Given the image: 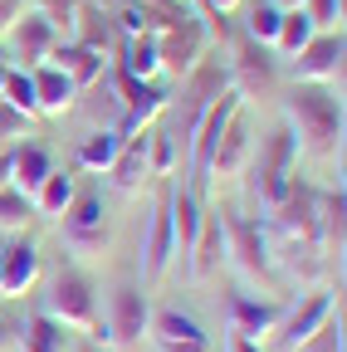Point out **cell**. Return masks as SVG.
Instances as JSON below:
<instances>
[{
  "label": "cell",
  "mask_w": 347,
  "mask_h": 352,
  "mask_svg": "<svg viewBox=\"0 0 347 352\" xmlns=\"http://www.w3.org/2000/svg\"><path fill=\"white\" fill-rule=\"evenodd\" d=\"M284 113H289V132L298 152L323 157V162L342 152V98L328 94L323 83H293L284 98Z\"/></svg>",
  "instance_id": "1"
},
{
  "label": "cell",
  "mask_w": 347,
  "mask_h": 352,
  "mask_svg": "<svg viewBox=\"0 0 347 352\" xmlns=\"http://www.w3.org/2000/svg\"><path fill=\"white\" fill-rule=\"evenodd\" d=\"M221 230H225V259L254 284H265L269 294H279V274H274V259H269V230L249 215H230L221 210Z\"/></svg>",
  "instance_id": "2"
},
{
  "label": "cell",
  "mask_w": 347,
  "mask_h": 352,
  "mask_svg": "<svg viewBox=\"0 0 347 352\" xmlns=\"http://www.w3.org/2000/svg\"><path fill=\"white\" fill-rule=\"evenodd\" d=\"M293 176H298V142H293L289 127H279L274 138L259 147V157L249 166V196L265 210H274L284 201V191L293 186Z\"/></svg>",
  "instance_id": "3"
},
{
  "label": "cell",
  "mask_w": 347,
  "mask_h": 352,
  "mask_svg": "<svg viewBox=\"0 0 347 352\" xmlns=\"http://www.w3.org/2000/svg\"><path fill=\"white\" fill-rule=\"evenodd\" d=\"M45 318H54L59 328H74V333H93L98 338V303H93V284L83 279L78 270H59L49 279V294H45Z\"/></svg>",
  "instance_id": "4"
},
{
  "label": "cell",
  "mask_w": 347,
  "mask_h": 352,
  "mask_svg": "<svg viewBox=\"0 0 347 352\" xmlns=\"http://www.w3.org/2000/svg\"><path fill=\"white\" fill-rule=\"evenodd\" d=\"M240 94L235 88H221V98H215L205 113H201V122L191 127V142H186V162H191V176L201 186H210V152H215V142H221V132H225V122L240 113Z\"/></svg>",
  "instance_id": "5"
},
{
  "label": "cell",
  "mask_w": 347,
  "mask_h": 352,
  "mask_svg": "<svg viewBox=\"0 0 347 352\" xmlns=\"http://www.w3.org/2000/svg\"><path fill=\"white\" fill-rule=\"evenodd\" d=\"M64 245L74 254H98L108 250V220H103V196L98 191H78L64 210Z\"/></svg>",
  "instance_id": "6"
},
{
  "label": "cell",
  "mask_w": 347,
  "mask_h": 352,
  "mask_svg": "<svg viewBox=\"0 0 347 352\" xmlns=\"http://www.w3.org/2000/svg\"><path fill=\"white\" fill-rule=\"evenodd\" d=\"M333 314H337V294H333V289L309 294L303 303H293L289 314L279 318V328H274V347H279V352H298V347L309 342V338H313Z\"/></svg>",
  "instance_id": "7"
},
{
  "label": "cell",
  "mask_w": 347,
  "mask_h": 352,
  "mask_svg": "<svg viewBox=\"0 0 347 352\" xmlns=\"http://www.w3.org/2000/svg\"><path fill=\"white\" fill-rule=\"evenodd\" d=\"M342 54H347L342 30H323L289 59V74H293V83H333V78H342Z\"/></svg>",
  "instance_id": "8"
},
{
  "label": "cell",
  "mask_w": 347,
  "mask_h": 352,
  "mask_svg": "<svg viewBox=\"0 0 347 352\" xmlns=\"http://www.w3.org/2000/svg\"><path fill=\"white\" fill-rule=\"evenodd\" d=\"M230 88L240 98H269L274 94V83H279V74H274V59L265 54V44H254L249 34L235 44V59H230Z\"/></svg>",
  "instance_id": "9"
},
{
  "label": "cell",
  "mask_w": 347,
  "mask_h": 352,
  "mask_svg": "<svg viewBox=\"0 0 347 352\" xmlns=\"http://www.w3.org/2000/svg\"><path fill=\"white\" fill-rule=\"evenodd\" d=\"M147 157H152V132H147V127L127 132V138H122V152H117L113 166H108L117 196H137V191L152 186V162H147Z\"/></svg>",
  "instance_id": "10"
},
{
  "label": "cell",
  "mask_w": 347,
  "mask_h": 352,
  "mask_svg": "<svg viewBox=\"0 0 347 352\" xmlns=\"http://www.w3.org/2000/svg\"><path fill=\"white\" fill-rule=\"evenodd\" d=\"M147 338L157 342V352H210V333L181 308H152Z\"/></svg>",
  "instance_id": "11"
},
{
  "label": "cell",
  "mask_w": 347,
  "mask_h": 352,
  "mask_svg": "<svg viewBox=\"0 0 347 352\" xmlns=\"http://www.w3.org/2000/svg\"><path fill=\"white\" fill-rule=\"evenodd\" d=\"M147 323H152V303H147V294H142L137 284H122V289L113 294V318H108V328H103L98 338H103V342L133 347V342L147 338Z\"/></svg>",
  "instance_id": "12"
},
{
  "label": "cell",
  "mask_w": 347,
  "mask_h": 352,
  "mask_svg": "<svg viewBox=\"0 0 347 352\" xmlns=\"http://www.w3.org/2000/svg\"><path fill=\"white\" fill-rule=\"evenodd\" d=\"M225 318H230V333L249 338V342H265L279 318H284V303L279 298H249V294H230L225 298Z\"/></svg>",
  "instance_id": "13"
},
{
  "label": "cell",
  "mask_w": 347,
  "mask_h": 352,
  "mask_svg": "<svg viewBox=\"0 0 347 352\" xmlns=\"http://www.w3.org/2000/svg\"><path fill=\"white\" fill-rule=\"evenodd\" d=\"M157 50H161V69H171L177 78H186L196 64H201V50H205V30L196 15H181L166 34H157Z\"/></svg>",
  "instance_id": "14"
},
{
  "label": "cell",
  "mask_w": 347,
  "mask_h": 352,
  "mask_svg": "<svg viewBox=\"0 0 347 352\" xmlns=\"http://www.w3.org/2000/svg\"><path fill=\"white\" fill-rule=\"evenodd\" d=\"M171 259H177V245H171V191H166L157 215H152V226H147V240H142V284L147 289L161 284Z\"/></svg>",
  "instance_id": "15"
},
{
  "label": "cell",
  "mask_w": 347,
  "mask_h": 352,
  "mask_svg": "<svg viewBox=\"0 0 347 352\" xmlns=\"http://www.w3.org/2000/svg\"><path fill=\"white\" fill-rule=\"evenodd\" d=\"M39 250H34V240H15V245H5L0 250V298H20V294H30L34 289V279H39Z\"/></svg>",
  "instance_id": "16"
},
{
  "label": "cell",
  "mask_w": 347,
  "mask_h": 352,
  "mask_svg": "<svg viewBox=\"0 0 347 352\" xmlns=\"http://www.w3.org/2000/svg\"><path fill=\"white\" fill-rule=\"evenodd\" d=\"M54 44H59V25L45 20L39 10H25L15 20V59H20V69H39Z\"/></svg>",
  "instance_id": "17"
},
{
  "label": "cell",
  "mask_w": 347,
  "mask_h": 352,
  "mask_svg": "<svg viewBox=\"0 0 347 352\" xmlns=\"http://www.w3.org/2000/svg\"><path fill=\"white\" fill-rule=\"evenodd\" d=\"M49 171H54V157H49L45 142H15V152H10V191L34 201V191L45 186Z\"/></svg>",
  "instance_id": "18"
},
{
  "label": "cell",
  "mask_w": 347,
  "mask_h": 352,
  "mask_svg": "<svg viewBox=\"0 0 347 352\" xmlns=\"http://www.w3.org/2000/svg\"><path fill=\"white\" fill-rule=\"evenodd\" d=\"M245 162H249V118H245V108L225 122V132H221V142H215V152H210V182L215 176H240L245 171Z\"/></svg>",
  "instance_id": "19"
},
{
  "label": "cell",
  "mask_w": 347,
  "mask_h": 352,
  "mask_svg": "<svg viewBox=\"0 0 347 352\" xmlns=\"http://www.w3.org/2000/svg\"><path fill=\"white\" fill-rule=\"evenodd\" d=\"M45 64H54L74 88H89V83H98L103 78V69H108V59L103 54H93V50H83V44H74V39H59L54 50H49V59Z\"/></svg>",
  "instance_id": "20"
},
{
  "label": "cell",
  "mask_w": 347,
  "mask_h": 352,
  "mask_svg": "<svg viewBox=\"0 0 347 352\" xmlns=\"http://www.w3.org/2000/svg\"><path fill=\"white\" fill-rule=\"evenodd\" d=\"M30 78H34V113H45V118H64V113L74 108V94H78V88H74L54 64L30 69Z\"/></svg>",
  "instance_id": "21"
},
{
  "label": "cell",
  "mask_w": 347,
  "mask_h": 352,
  "mask_svg": "<svg viewBox=\"0 0 347 352\" xmlns=\"http://www.w3.org/2000/svg\"><path fill=\"white\" fill-rule=\"evenodd\" d=\"M221 259H225V230H221V210H215V215H205V226H201V235H196V245L186 254V274L201 284V279L215 274Z\"/></svg>",
  "instance_id": "22"
},
{
  "label": "cell",
  "mask_w": 347,
  "mask_h": 352,
  "mask_svg": "<svg viewBox=\"0 0 347 352\" xmlns=\"http://www.w3.org/2000/svg\"><path fill=\"white\" fill-rule=\"evenodd\" d=\"M74 44H83V50H93V54H108V44H113V15H103V6H89V0H78V10H74Z\"/></svg>",
  "instance_id": "23"
},
{
  "label": "cell",
  "mask_w": 347,
  "mask_h": 352,
  "mask_svg": "<svg viewBox=\"0 0 347 352\" xmlns=\"http://www.w3.org/2000/svg\"><path fill=\"white\" fill-rule=\"evenodd\" d=\"M181 15H186V10H181ZM181 15L157 10V6H137V0H122V10H117V20H113V25H117L122 34H166Z\"/></svg>",
  "instance_id": "24"
},
{
  "label": "cell",
  "mask_w": 347,
  "mask_h": 352,
  "mask_svg": "<svg viewBox=\"0 0 347 352\" xmlns=\"http://www.w3.org/2000/svg\"><path fill=\"white\" fill-rule=\"evenodd\" d=\"M342 210H347L342 186L337 191H318V250H323V259L342 254Z\"/></svg>",
  "instance_id": "25"
},
{
  "label": "cell",
  "mask_w": 347,
  "mask_h": 352,
  "mask_svg": "<svg viewBox=\"0 0 347 352\" xmlns=\"http://www.w3.org/2000/svg\"><path fill=\"white\" fill-rule=\"evenodd\" d=\"M127 74L137 78H157L161 74V50H157V34H122V59H117Z\"/></svg>",
  "instance_id": "26"
},
{
  "label": "cell",
  "mask_w": 347,
  "mask_h": 352,
  "mask_svg": "<svg viewBox=\"0 0 347 352\" xmlns=\"http://www.w3.org/2000/svg\"><path fill=\"white\" fill-rule=\"evenodd\" d=\"M122 138H127V132H117V127H98V132H89V138L78 142V166H83V171H108L113 157L122 152Z\"/></svg>",
  "instance_id": "27"
},
{
  "label": "cell",
  "mask_w": 347,
  "mask_h": 352,
  "mask_svg": "<svg viewBox=\"0 0 347 352\" xmlns=\"http://www.w3.org/2000/svg\"><path fill=\"white\" fill-rule=\"evenodd\" d=\"M74 196H78L74 176H69V171H49V176H45V186L34 191V201H30V206L45 215V220H64V210H69V201H74Z\"/></svg>",
  "instance_id": "28"
},
{
  "label": "cell",
  "mask_w": 347,
  "mask_h": 352,
  "mask_svg": "<svg viewBox=\"0 0 347 352\" xmlns=\"http://www.w3.org/2000/svg\"><path fill=\"white\" fill-rule=\"evenodd\" d=\"M313 34H318V25H313L309 15H303V6H298V10H284V20H279V34H274V50L293 59V54H298L303 44L313 39Z\"/></svg>",
  "instance_id": "29"
},
{
  "label": "cell",
  "mask_w": 347,
  "mask_h": 352,
  "mask_svg": "<svg viewBox=\"0 0 347 352\" xmlns=\"http://www.w3.org/2000/svg\"><path fill=\"white\" fill-rule=\"evenodd\" d=\"M0 103H10L15 113L34 118V78H30V69H0Z\"/></svg>",
  "instance_id": "30"
},
{
  "label": "cell",
  "mask_w": 347,
  "mask_h": 352,
  "mask_svg": "<svg viewBox=\"0 0 347 352\" xmlns=\"http://www.w3.org/2000/svg\"><path fill=\"white\" fill-rule=\"evenodd\" d=\"M279 20H284V10L274 6V0H254V6H249V15H245V34H249L254 44H274Z\"/></svg>",
  "instance_id": "31"
},
{
  "label": "cell",
  "mask_w": 347,
  "mask_h": 352,
  "mask_svg": "<svg viewBox=\"0 0 347 352\" xmlns=\"http://www.w3.org/2000/svg\"><path fill=\"white\" fill-rule=\"evenodd\" d=\"M20 352H64V328H59L54 318L39 314V318L25 328V347H20Z\"/></svg>",
  "instance_id": "32"
},
{
  "label": "cell",
  "mask_w": 347,
  "mask_h": 352,
  "mask_svg": "<svg viewBox=\"0 0 347 352\" xmlns=\"http://www.w3.org/2000/svg\"><path fill=\"white\" fill-rule=\"evenodd\" d=\"M34 215V206L20 196V191H10V186H0V235L5 230H25V220Z\"/></svg>",
  "instance_id": "33"
},
{
  "label": "cell",
  "mask_w": 347,
  "mask_h": 352,
  "mask_svg": "<svg viewBox=\"0 0 347 352\" xmlns=\"http://www.w3.org/2000/svg\"><path fill=\"white\" fill-rule=\"evenodd\" d=\"M152 182H157V176H171V171H177V142H171L166 138V132H152Z\"/></svg>",
  "instance_id": "34"
},
{
  "label": "cell",
  "mask_w": 347,
  "mask_h": 352,
  "mask_svg": "<svg viewBox=\"0 0 347 352\" xmlns=\"http://www.w3.org/2000/svg\"><path fill=\"white\" fill-rule=\"evenodd\" d=\"M15 138H30V118L15 113L10 103H0V152H10Z\"/></svg>",
  "instance_id": "35"
},
{
  "label": "cell",
  "mask_w": 347,
  "mask_h": 352,
  "mask_svg": "<svg viewBox=\"0 0 347 352\" xmlns=\"http://www.w3.org/2000/svg\"><path fill=\"white\" fill-rule=\"evenodd\" d=\"M303 15L318 30H342V0H303Z\"/></svg>",
  "instance_id": "36"
},
{
  "label": "cell",
  "mask_w": 347,
  "mask_h": 352,
  "mask_svg": "<svg viewBox=\"0 0 347 352\" xmlns=\"http://www.w3.org/2000/svg\"><path fill=\"white\" fill-rule=\"evenodd\" d=\"M298 352H342V318L333 314V318H328V323H323L309 342H303Z\"/></svg>",
  "instance_id": "37"
},
{
  "label": "cell",
  "mask_w": 347,
  "mask_h": 352,
  "mask_svg": "<svg viewBox=\"0 0 347 352\" xmlns=\"http://www.w3.org/2000/svg\"><path fill=\"white\" fill-rule=\"evenodd\" d=\"M34 10L45 15V20H54V25H69L74 10H78V0H34Z\"/></svg>",
  "instance_id": "38"
},
{
  "label": "cell",
  "mask_w": 347,
  "mask_h": 352,
  "mask_svg": "<svg viewBox=\"0 0 347 352\" xmlns=\"http://www.w3.org/2000/svg\"><path fill=\"white\" fill-rule=\"evenodd\" d=\"M25 15V0H0V34L15 30V20Z\"/></svg>",
  "instance_id": "39"
},
{
  "label": "cell",
  "mask_w": 347,
  "mask_h": 352,
  "mask_svg": "<svg viewBox=\"0 0 347 352\" xmlns=\"http://www.w3.org/2000/svg\"><path fill=\"white\" fill-rule=\"evenodd\" d=\"M225 352H265V347L249 342V338H240V333H225Z\"/></svg>",
  "instance_id": "40"
},
{
  "label": "cell",
  "mask_w": 347,
  "mask_h": 352,
  "mask_svg": "<svg viewBox=\"0 0 347 352\" xmlns=\"http://www.w3.org/2000/svg\"><path fill=\"white\" fill-rule=\"evenodd\" d=\"M137 6H157V10H171V15H181V0H137Z\"/></svg>",
  "instance_id": "41"
},
{
  "label": "cell",
  "mask_w": 347,
  "mask_h": 352,
  "mask_svg": "<svg viewBox=\"0 0 347 352\" xmlns=\"http://www.w3.org/2000/svg\"><path fill=\"white\" fill-rule=\"evenodd\" d=\"M235 6H240V0H205L210 15H225V10H235Z\"/></svg>",
  "instance_id": "42"
},
{
  "label": "cell",
  "mask_w": 347,
  "mask_h": 352,
  "mask_svg": "<svg viewBox=\"0 0 347 352\" xmlns=\"http://www.w3.org/2000/svg\"><path fill=\"white\" fill-rule=\"evenodd\" d=\"M15 152V147H10ZM10 152H0V186H10Z\"/></svg>",
  "instance_id": "43"
},
{
  "label": "cell",
  "mask_w": 347,
  "mask_h": 352,
  "mask_svg": "<svg viewBox=\"0 0 347 352\" xmlns=\"http://www.w3.org/2000/svg\"><path fill=\"white\" fill-rule=\"evenodd\" d=\"M0 352H10V328H5V318H0Z\"/></svg>",
  "instance_id": "44"
},
{
  "label": "cell",
  "mask_w": 347,
  "mask_h": 352,
  "mask_svg": "<svg viewBox=\"0 0 347 352\" xmlns=\"http://www.w3.org/2000/svg\"><path fill=\"white\" fill-rule=\"evenodd\" d=\"M274 6H279V10H298V6H303V0H274Z\"/></svg>",
  "instance_id": "45"
},
{
  "label": "cell",
  "mask_w": 347,
  "mask_h": 352,
  "mask_svg": "<svg viewBox=\"0 0 347 352\" xmlns=\"http://www.w3.org/2000/svg\"><path fill=\"white\" fill-rule=\"evenodd\" d=\"M78 352H98V347H93V342H83V347H78Z\"/></svg>",
  "instance_id": "46"
},
{
  "label": "cell",
  "mask_w": 347,
  "mask_h": 352,
  "mask_svg": "<svg viewBox=\"0 0 347 352\" xmlns=\"http://www.w3.org/2000/svg\"><path fill=\"white\" fill-rule=\"evenodd\" d=\"M0 69H5V50H0Z\"/></svg>",
  "instance_id": "47"
},
{
  "label": "cell",
  "mask_w": 347,
  "mask_h": 352,
  "mask_svg": "<svg viewBox=\"0 0 347 352\" xmlns=\"http://www.w3.org/2000/svg\"><path fill=\"white\" fill-rule=\"evenodd\" d=\"M0 250H5V240H0Z\"/></svg>",
  "instance_id": "48"
}]
</instances>
